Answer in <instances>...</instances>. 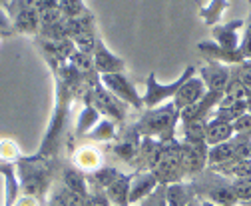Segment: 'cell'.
Segmentation results:
<instances>
[{"instance_id":"cell-1","label":"cell","mask_w":251,"mask_h":206,"mask_svg":"<svg viewBox=\"0 0 251 206\" xmlns=\"http://www.w3.org/2000/svg\"><path fill=\"white\" fill-rule=\"evenodd\" d=\"M179 122V110L174 102H166L148 110L134 126L142 138H158L162 142L176 138V126Z\"/></svg>"},{"instance_id":"cell-2","label":"cell","mask_w":251,"mask_h":206,"mask_svg":"<svg viewBox=\"0 0 251 206\" xmlns=\"http://www.w3.org/2000/svg\"><path fill=\"white\" fill-rule=\"evenodd\" d=\"M16 168H18L20 192L40 200L48 192L52 180V168L48 164V158H42L38 154L30 158H20Z\"/></svg>"},{"instance_id":"cell-3","label":"cell","mask_w":251,"mask_h":206,"mask_svg":"<svg viewBox=\"0 0 251 206\" xmlns=\"http://www.w3.org/2000/svg\"><path fill=\"white\" fill-rule=\"evenodd\" d=\"M56 86H58L56 88V106H54V112H52V120L48 124V132H46L40 148H38V156H42V158H50L58 150L60 136H62V132H64V124H66V118H68V104H70L72 88H74L66 82H62V80H58Z\"/></svg>"},{"instance_id":"cell-4","label":"cell","mask_w":251,"mask_h":206,"mask_svg":"<svg viewBox=\"0 0 251 206\" xmlns=\"http://www.w3.org/2000/svg\"><path fill=\"white\" fill-rule=\"evenodd\" d=\"M190 182L194 184L196 194L201 200H209L217 206H237L239 204L237 196L233 192L231 180L211 168H205L201 174H198Z\"/></svg>"},{"instance_id":"cell-5","label":"cell","mask_w":251,"mask_h":206,"mask_svg":"<svg viewBox=\"0 0 251 206\" xmlns=\"http://www.w3.org/2000/svg\"><path fill=\"white\" fill-rule=\"evenodd\" d=\"M150 170L155 174L160 184L168 186L174 182H181L185 178L181 166V142L177 138L166 142L160 140V148L150 164Z\"/></svg>"},{"instance_id":"cell-6","label":"cell","mask_w":251,"mask_h":206,"mask_svg":"<svg viewBox=\"0 0 251 206\" xmlns=\"http://www.w3.org/2000/svg\"><path fill=\"white\" fill-rule=\"evenodd\" d=\"M196 72H198L196 66H187V68H185L174 82H170V84L158 82V78H155L153 72L148 74V78H146V92H144V96H142L144 106H146L148 110H151V108H158V106L166 104V100H170V98L174 100L176 92L179 90V86H181L187 78H192Z\"/></svg>"},{"instance_id":"cell-7","label":"cell","mask_w":251,"mask_h":206,"mask_svg":"<svg viewBox=\"0 0 251 206\" xmlns=\"http://www.w3.org/2000/svg\"><path fill=\"white\" fill-rule=\"evenodd\" d=\"M98 80H100V84L106 88V90H110L124 104H130L136 110H142L144 108V100H142L140 92L136 90V86L128 80V76H126L124 72L102 74V76H98Z\"/></svg>"},{"instance_id":"cell-8","label":"cell","mask_w":251,"mask_h":206,"mask_svg":"<svg viewBox=\"0 0 251 206\" xmlns=\"http://www.w3.org/2000/svg\"><path fill=\"white\" fill-rule=\"evenodd\" d=\"M88 104H92L102 116H106V118H110L114 122H124L126 114H128V104H124L120 98H116L100 82L94 86L92 98H90Z\"/></svg>"},{"instance_id":"cell-9","label":"cell","mask_w":251,"mask_h":206,"mask_svg":"<svg viewBox=\"0 0 251 206\" xmlns=\"http://www.w3.org/2000/svg\"><path fill=\"white\" fill-rule=\"evenodd\" d=\"M207 154L209 146L205 142H181V166L190 180L207 168Z\"/></svg>"},{"instance_id":"cell-10","label":"cell","mask_w":251,"mask_h":206,"mask_svg":"<svg viewBox=\"0 0 251 206\" xmlns=\"http://www.w3.org/2000/svg\"><path fill=\"white\" fill-rule=\"evenodd\" d=\"M245 28V22L243 20H231V22H226V24H215L211 28V36H213V42L219 44L226 50H239V44H241V30Z\"/></svg>"},{"instance_id":"cell-11","label":"cell","mask_w":251,"mask_h":206,"mask_svg":"<svg viewBox=\"0 0 251 206\" xmlns=\"http://www.w3.org/2000/svg\"><path fill=\"white\" fill-rule=\"evenodd\" d=\"M94 70H96L98 76L102 74H114V72H124L126 70V62L120 56H116L100 38L96 42V48H94Z\"/></svg>"},{"instance_id":"cell-12","label":"cell","mask_w":251,"mask_h":206,"mask_svg":"<svg viewBox=\"0 0 251 206\" xmlns=\"http://www.w3.org/2000/svg\"><path fill=\"white\" fill-rule=\"evenodd\" d=\"M205 92H207V88H205L203 80L200 78V74L196 72L192 78H187V80L179 86V90L176 92V96H174L172 102L176 104L177 110H183L185 106H192V104L200 102V100L205 96Z\"/></svg>"},{"instance_id":"cell-13","label":"cell","mask_w":251,"mask_h":206,"mask_svg":"<svg viewBox=\"0 0 251 206\" xmlns=\"http://www.w3.org/2000/svg\"><path fill=\"white\" fill-rule=\"evenodd\" d=\"M198 74L203 80V84L209 92H219V94H224L226 86L231 78V70L226 64H219V62H209L207 66L200 68Z\"/></svg>"},{"instance_id":"cell-14","label":"cell","mask_w":251,"mask_h":206,"mask_svg":"<svg viewBox=\"0 0 251 206\" xmlns=\"http://www.w3.org/2000/svg\"><path fill=\"white\" fill-rule=\"evenodd\" d=\"M72 166L78 168V170H82L84 174H92V172H96L98 168L104 166V156H102L98 146L84 144V146H78V148H74Z\"/></svg>"},{"instance_id":"cell-15","label":"cell","mask_w":251,"mask_h":206,"mask_svg":"<svg viewBox=\"0 0 251 206\" xmlns=\"http://www.w3.org/2000/svg\"><path fill=\"white\" fill-rule=\"evenodd\" d=\"M158 186H160V180L155 178V174L151 170H136L130 184V204H140Z\"/></svg>"},{"instance_id":"cell-16","label":"cell","mask_w":251,"mask_h":206,"mask_svg":"<svg viewBox=\"0 0 251 206\" xmlns=\"http://www.w3.org/2000/svg\"><path fill=\"white\" fill-rule=\"evenodd\" d=\"M198 50L207 58L209 62H219V64H226V66L227 64L239 66V64L245 62L241 50H226V48H222V46L215 44V42H200L198 44Z\"/></svg>"},{"instance_id":"cell-17","label":"cell","mask_w":251,"mask_h":206,"mask_svg":"<svg viewBox=\"0 0 251 206\" xmlns=\"http://www.w3.org/2000/svg\"><path fill=\"white\" fill-rule=\"evenodd\" d=\"M140 142H142V136L138 134V130L132 126L128 132L124 134V138H120L114 146H112V152L124 160V162H132L138 158V152H140Z\"/></svg>"},{"instance_id":"cell-18","label":"cell","mask_w":251,"mask_h":206,"mask_svg":"<svg viewBox=\"0 0 251 206\" xmlns=\"http://www.w3.org/2000/svg\"><path fill=\"white\" fill-rule=\"evenodd\" d=\"M12 22H14V30L22 32V34H38L40 28H42L38 10L30 8V6H24V4H20V8L16 10Z\"/></svg>"},{"instance_id":"cell-19","label":"cell","mask_w":251,"mask_h":206,"mask_svg":"<svg viewBox=\"0 0 251 206\" xmlns=\"http://www.w3.org/2000/svg\"><path fill=\"white\" fill-rule=\"evenodd\" d=\"M166 198L168 206H190L194 200H198V194L192 182L181 180L166 186Z\"/></svg>"},{"instance_id":"cell-20","label":"cell","mask_w":251,"mask_h":206,"mask_svg":"<svg viewBox=\"0 0 251 206\" xmlns=\"http://www.w3.org/2000/svg\"><path fill=\"white\" fill-rule=\"evenodd\" d=\"M132 174H120L118 178L104 190L112 206H130V184H132Z\"/></svg>"},{"instance_id":"cell-21","label":"cell","mask_w":251,"mask_h":206,"mask_svg":"<svg viewBox=\"0 0 251 206\" xmlns=\"http://www.w3.org/2000/svg\"><path fill=\"white\" fill-rule=\"evenodd\" d=\"M247 112H249L247 100H222L217 104V108L211 112V118H219V120L233 124L237 118H241Z\"/></svg>"},{"instance_id":"cell-22","label":"cell","mask_w":251,"mask_h":206,"mask_svg":"<svg viewBox=\"0 0 251 206\" xmlns=\"http://www.w3.org/2000/svg\"><path fill=\"white\" fill-rule=\"evenodd\" d=\"M233 138V124L219 120V118H209L207 120V128H205V144L207 146H217L229 142Z\"/></svg>"},{"instance_id":"cell-23","label":"cell","mask_w":251,"mask_h":206,"mask_svg":"<svg viewBox=\"0 0 251 206\" xmlns=\"http://www.w3.org/2000/svg\"><path fill=\"white\" fill-rule=\"evenodd\" d=\"M62 186L68 188L70 192L82 196V198H88L90 194V184H88V174H84L82 170L78 168H66L64 172H62Z\"/></svg>"},{"instance_id":"cell-24","label":"cell","mask_w":251,"mask_h":206,"mask_svg":"<svg viewBox=\"0 0 251 206\" xmlns=\"http://www.w3.org/2000/svg\"><path fill=\"white\" fill-rule=\"evenodd\" d=\"M42 48H44L46 54H50V56L54 58L58 64L68 62L70 56L76 52V44H74V40H70V38H60V40H46V38H44Z\"/></svg>"},{"instance_id":"cell-25","label":"cell","mask_w":251,"mask_h":206,"mask_svg":"<svg viewBox=\"0 0 251 206\" xmlns=\"http://www.w3.org/2000/svg\"><path fill=\"white\" fill-rule=\"evenodd\" d=\"M235 160V144L233 138L229 142L217 144V146H209V154H207V168H215V166H224Z\"/></svg>"},{"instance_id":"cell-26","label":"cell","mask_w":251,"mask_h":206,"mask_svg":"<svg viewBox=\"0 0 251 206\" xmlns=\"http://www.w3.org/2000/svg\"><path fill=\"white\" fill-rule=\"evenodd\" d=\"M102 120V114L94 108L92 104H84L82 112L76 118V134L74 136H88V132Z\"/></svg>"},{"instance_id":"cell-27","label":"cell","mask_w":251,"mask_h":206,"mask_svg":"<svg viewBox=\"0 0 251 206\" xmlns=\"http://www.w3.org/2000/svg\"><path fill=\"white\" fill-rule=\"evenodd\" d=\"M64 24H66V34L70 40H74L82 34L94 32V16L88 12L78 18H64Z\"/></svg>"},{"instance_id":"cell-28","label":"cell","mask_w":251,"mask_h":206,"mask_svg":"<svg viewBox=\"0 0 251 206\" xmlns=\"http://www.w3.org/2000/svg\"><path fill=\"white\" fill-rule=\"evenodd\" d=\"M215 172H219L222 176L229 180H237V178H251V158L247 160H233L229 164H224V166H215L211 168Z\"/></svg>"},{"instance_id":"cell-29","label":"cell","mask_w":251,"mask_h":206,"mask_svg":"<svg viewBox=\"0 0 251 206\" xmlns=\"http://www.w3.org/2000/svg\"><path fill=\"white\" fill-rule=\"evenodd\" d=\"M120 174H122V172H120L118 168H114V166H102V168H98L96 172L88 174V184H90V188L106 190V188L118 178Z\"/></svg>"},{"instance_id":"cell-30","label":"cell","mask_w":251,"mask_h":206,"mask_svg":"<svg viewBox=\"0 0 251 206\" xmlns=\"http://www.w3.org/2000/svg\"><path fill=\"white\" fill-rule=\"evenodd\" d=\"M227 6H229V0H209L205 6H201L200 16L203 18V22L207 26L213 28L215 24H219V20H222V16L226 14Z\"/></svg>"},{"instance_id":"cell-31","label":"cell","mask_w":251,"mask_h":206,"mask_svg":"<svg viewBox=\"0 0 251 206\" xmlns=\"http://www.w3.org/2000/svg\"><path fill=\"white\" fill-rule=\"evenodd\" d=\"M207 120H194V122H185L181 130V142H205V128Z\"/></svg>"},{"instance_id":"cell-32","label":"cell","mask_w":251,"mask_h":206,"mask_svg":"<svg viewBox=\"0 0 251 206\" xmlns=\"http://www.w3.org/2000/svg\"><path fill=\"white\" fill-rule=\"evenodd\" d=\"M88 138L94 142H110L116 138V122L110 118H102L96 126L88 132Z\"/></svg>"},{"instance_id":"cell-33","label":"cell","mask_w":251,"mask_h":206,"mask_svg":"<svg viewBox=\"0 0 251 206\" xmlns=\"http://www.w3.org/2000/svg\"><path fill=\"white\" fill-rule=\"evenodd\" d=\"M68 62H70L82 76H88V74H92V72H96V70H94V58H92L90 54L80 52V50H76V52L70 56Z\"/></svg>"},{"instance_id":"cell-34","label":"cell","mask_w":251,"mask_h":206,"mask_svg":"<svg viewBox=\"0 0 251 206\" xmlns=\"http://www.w3.org/2000/svg\"><path fill=\"white\" fill-rule=\"evenodd\" d=\"M52 202H54L56 206H86V198H82V196L70 192V190L64 188V186L56 190V196H54Z\"/></svg>"},{"instance_id":"cell-35","label":"cell","mask_w":251,"mask_h":206,"mask_svg":"<svg viewBox=\"0 0 251 206\" xmlns=\"http://www.w3.org/2000/svg\"><path fill=\"white\" fill-rule=\"evenodd\" d=\"M60 12L64 18H78L86 14V4L84 0H60Z\"/></svg>"},{"instance_id":"cell-36","label":"cell","mask_w":251,"mask_h":206,"mask_svg":"<svg viewBox=\"0 0 251 206\" xmlns=\"http://www.w3.org/2000/svg\"><path fill=\"white\" fill-rule=\"evenodd\" d=\"M231 184L239 204L251 202V178H237V180H231Z\"/></svg>"},{"instance_id":"cell-37","label":"cell","mask_w":251,"mask_h":206,"mask_svg":"<svg viewBox=\"0 0 251 206\" xmlns=\"http://www.w3.org/2000/svg\"><path fill=\"white\" fill-rule=\"evenodd\" d=\"M233 136L243 138V140H251V112L243 114L241 118H237L233 122Z\"/></svg>"},{"instance_id":"cell-38","label":"cell","mask_w":251,"mask_h":206,"mask_svg":"<svg viewBox=\"0 0 251 206\" xmlns=\"http://www.w3.org/2000/svg\"><path fill=\"white\" fill-rule=\"evenodd\" d=\"M138 206H168V198H166V184H160L150 196H146Z\"/></svg>"},{"instance_id":"cell-39","label":"cell","mask_w":251,"mask_h":206,"mask_svg":"<svg viewBox=\"0 0 251 206\" xmlns=\"http://www.w3.org/2000/svg\"><path fill=\"white\" fill-rule=\"evenodd\" d=\"M96 42H98V36L90 32V34H82L78 38H74V44H76V50L84 52V54H94V48H96Z\"/></svg>"},{"instance_id":"cell-40","label":"cell","mask_w":251,"mask_h":206,"mask_svg":"<svg viewBox=\"0 0 251 206\" xmlns=\"http://www.w3.org/2000/svg\"><path fill=\"white\" fill-rule=\"evenodd\" d=\"M0 158H4V162L18 160L20 158L18 146L14 142H10V140H2V142H0Z\"/></svg>"},{"instance_id":"cell-41","label":"cell","mask_w":251,"mask_h":206,"mask_svg":"<svg viewBox=\"0 0 251 206\" xmlns=\"http://www.w3.org/2000/svg\"><path fill=\"white\" fill-rule=\"evenodd\" d=\"M86 206H112V202L108 200L104 190L98 188H90V194L86 198Z\"/></svg>"},{"instance_id":"cell-42","label":"cell","mask_w":251,"mask_h":206,"mask_svg":"<svg viewBox=\"0 0 251 206\" xmlns=\"http://www.w3.org/2000/svg\"><path fill=\"white\" fill-rule=\"evenodd\" d=\"M239 50H241L245 60H251V12H249V18H247V24H245V32H243Z\"/></svg>"},{"instance_id":"cell-43","label":"cell","mask_w":251,"mask_h":206,"mask_svg":"<svg viewBox=\"0 0 251 206\" xmlns=\"http://www.w3.org/2000/svg\"><path fill=\"white\" fill-rule=\"evenodd\" d=\"M14 30V22L10 18V14L2 8V4H0V36H10Z\"/></svg>"},{"instance_id":"cell-44","label":"cell","mask_w":251,"mask_h":206,"mask_svg":"<svg viewBox=\"0 0 251 206\" xmlns=\"http://www.w3.org/2000/svg\"><path fill=\"white\" fill-rule=\"evenodd\" d=\"M14 206H42V204H40V200L34 198V196H26V194H22V196L16 198Z\"/></svg>"},{"instance_id":"cell-45","label":"cell","mask_w":251,"mask_h":206,"mask_svg":"<svg viewBox=\"0 0 251 206\" xmlns=\"http://www.w3.org/2000/svg\"><path fill=\"white\" fill-rule=\"evenodd\" d=\"M60 0H36V10L42 12V10H48V8H58Z\"/></svg>"},{"instance_id":"cell-46","label":"cell","mask_w":251,"mask_h":206,"mask_svg":"<svg viewBox=\"0 0 251 206\" xmlns=\"http://www.w3.org/2000/svg\"><path fill=\"white\" fill-rule=\"evenodd\" d=\"M198 200H200V206H217V204H213L209 200H201V198H198Z\"/></svg>"},{"instance_id":"cell-47","label":"cell","mask_w":251,"mask_h":206,"mask_svg":"<svg viewBox=\"0 0 251 206\" xmlns=\"http://www.w3.org/2000/svg\"><path fill=\"white\" fill-rule=\"evenodd\" d=\"M4 164H10V162H0V172H2V168H4Z\"/></svg>"},{"instance_id":"cell-48","label":"cell","mask_w":251,"mask_h":206,"mask_svg":"<svg viewBox=\"0 0 251 206\" xmlns=\"http://www.w3.org/2000/svg\"><path fill=\"white\" fill-rule=\"evenodd\" d=\"M0 4H2V6H4V4H8V0H0Z\"/></svg>"},{"instance_id":"cell-49","label":"cell","mask_w":251,"mask_h":206,"mask_svg":"<svg viewBox=\"0 0 251 206\" xmlns=\"http://www.w3.org/2000/svg\"><path fill=\"white\" fill-rule=\"evenodd\" d=\"M48 206H56V204H54V202H50V204H48Z\"/></svg>"},{"instance_id":"cell-50","label":"cell","mask_w":251,"mask_h":206,"mask_svg":"<svg viewBox=\"0 0 251 206\" xmlns=\"http://www.w3.org/2000/svg\"><path fill=\"white\" fill-rule=\"evenodd\" d=\"M130 206H138V204H130Z\"/></svg>"},{"instance_id":"cell-51","label":"cell","mask_w":251,"mask_h":206,"mask_svg":"<svg viewBox=\"0 0 251 206\" xmlns=\"http://www.w3.org/2000/svg\"><path fill=\"white\" fill-rule=\"evenodd\" d=\"M247 2H249V4H251V0H247Z\"/></svg>"}]
</instances>
